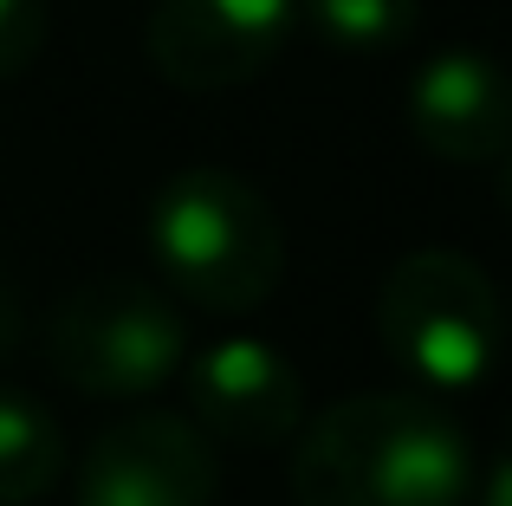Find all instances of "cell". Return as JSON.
Returning a JSON list of instances; mask_svg holds the SVG:
<instances>
[{"mask_svg":"<svg viewBox=\"0 0 512 506\" xmlns=\"http://www.w3.org/2000/svg\"><path fill=\"white\" fill-rule=\"evenodd\" d=\"M474 448L428 390H370L299 422V506H467Z\"/></svg>","mask_w":512,"mask_h":506,"instance_id":"1","label":"cell"},{"mask_svg":"<svg viewBox=\"0 0 512 506\" xmlns=\"http://www.w3.org/2000/svg\"><path fill=\"white\" fill-rule=\"evenodd\" d=\"M150 260L175 299L214 318H240L286 279V228L273 202L234 169H175L150 195Z\"/></svg>","mask_w":512,"mask_h":506,"instance_id":"2","label":"cell"},{"mask_svg":"<svg viewBox=\"0 0 512 506\" xmlns=\"http://www.w3.org/2000/svg\"><path fill=\"white\" fill-rule=\"evenodd\" d=\"M376 331L402 377L428 396H461L493 377L506 351V305L487 266L454 247H415L383 273Z\"/></svg>","mask_w":512,"mask_h":506,"instance_id":"3","label":"cell"},{"mask_svg":"<svg viewBox=\"0 0 512 506\" xmlns=\"http://www.w3.org/2000/svg\"><path fill=\"white\" fill-rule=\"evenodd\" d=\"M46 357L78 396H98V403L156 396L188 357L182 305L163 292V279H85L52 305Z\"/></svg>","mask_w":512,"mask_h":506,"instance_id":"4","label":"cell"},{"mask_svg":"<svg viewBox=\"0 0 512 506\" xmlns=\"http://www.w3.org/2000/svg\"><path fill=\"white\" fill-rule=\"evenodd\" d=\"M292 26L299 0H156L143 52L175 91H234L286 52Z\"/></svg>","mask_w":512,"mask_h":506,"instance_id":"5","label":"cell"},{"mask_svg":"<svg viewBox=\"0 0 512 506\" xmlns=\"http://www.w3.org/2000/svg\"><path fill=\"white\" fill-rule=\"evenodd\" d=\"M221 461L195 416L143 409L91 442L78 468V506H214Z\"/></svg>","mask_w":512,"mask_h":506,"instance_id":"6","label":"cell"},{"mask_svg":"<svg viewBox=\"0 0 512 506\" xmlns=\"http://www.w3.org/2000/svg\"><path fill=\"white\" fill-rule=\"evenodd\" d=\"M188 370V403L208 442H240V448H273L299 435L305 422V377L279 344L266 338H214Z\"/></svg>","mask_w":512,"mask_h":506,"instance_id":"7","label":"cell"},{"mask_svg":"<svg viewBox=\"0 0 512 506\" xmlns=\"http://www.w3.org/2000/svg\"><path fill=\"white\" fill-rule=\"evenodd\" d=\"M402 117L441 163H500L512 143V72L480 46H448L415 65Z\"/></svg>","mask_w":512,"mask_h":506,"instance_id":"8","label":"cell"},{"mask_svg":"<svg viewBox=\"0 0 512 506\" xmlns=\"http://www.w3.org/2000/svg\"><path fill=\"white\" fill-rule=\"evenodd\" d=\"M65 474V435L33 396L0 390V506L46 500Z\"/></svg>","mask_w":512,"mask_h":506,"instance_id":"9","label":"cell"},{"mask_svg":"<svg viewBox=\"0 0 512 506\" xmlns=\"http://www.w3.org/2000/svg\"><path fill=\"white\" fill-rule=\"evenodd\" d=\"M415 0H299V26L331 52L376 59V52L409 46L415 33Z\"/></svg>","mask_w":512,"mask_h":506,"instance_id":"10","label":"cell"},{"mask_svg":"<svg viewBox=\"0 0 512 506\" xmlns=\"http://www.w3.org/2000/svg\"><path fill=\"white\" fill-rule=\"evenodd\" d=\"M46 46V0H0V78H20Z\"/></svg>","mask_w":512,"mask_h":506,"instance_id":"11","label":"cell"},{"mask_svg":"<svg viewBox=\"0 0 512 506\" xmlns=\"http://www.w3.org/2000/svg\"><path fill=\"white\" fill-rule=\"evenodd\" d=\"M474 506H512V448H506V455L487 468V481H480Z\"/></svg>","mask_w":512,"mask_h":506,"instance_id":"12","label":"cell"},{"mask_svg":"<svg viewBox=\"0 0 512 506\" xmlns=\"http://www.w3.org/2000/svg\"><path fill=\"white\" fill-rule=\"evenodd\" d=\"M20 331H26L20 299H13V286L0 279V357H13V351H20Z\"/></svg>","mask_w":512,"mask_h":506,"instance_id":"13","label":"cell"},{"mask_svg":"<svg viewBox=\"0 0 512 506\" xmlns=\"http://www.w3.org/2000/svg\"><path fill=\"white\" fill-rule=\"evenodd\" d=\"M500 202H506V215H512V143H506V156H500Z\"/></svg>","mask_w":512,"mask_h":506,"instance_id":"14","label":"cell"},{"mask_svg":"<svg viewBox=\"0 0 512 506\" xmlns=\"http://www.w3.org/2000/svg\"><path fill=\"white\" fill-rule=\"evenodd\" d=\"M506 338H512V312H506Z\"/></svg>","mask_w":512,"mask_h":506,"instance_id":"15","label":"cell"}]
</instances>
